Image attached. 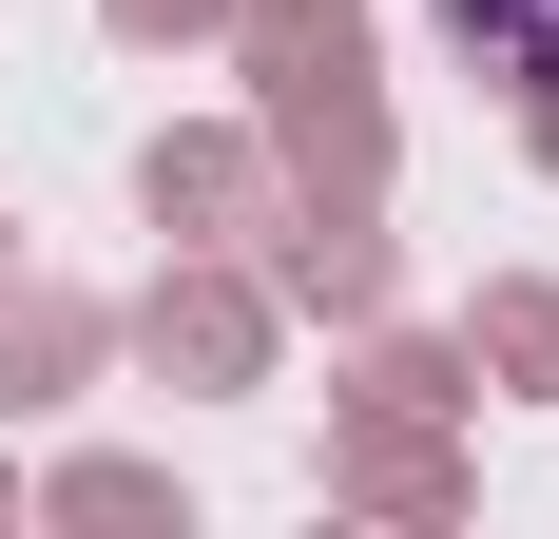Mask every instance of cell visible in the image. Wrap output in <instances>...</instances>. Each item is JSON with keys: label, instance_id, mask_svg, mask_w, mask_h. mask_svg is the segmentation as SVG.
I'll return each instance as SVG.
<instances>
[{"label": "cell", "instance_id": "obj_1", "mask_svg": "<svg viewBox=\"0 0 559 539\" xmlns=\"http://www.w3.org/2000/svg\"><path fill=\"white\" fill-rule=\"evenodd\" d=\"M444 20H463V58H483V77H521V116L559 135V0H444Z\"/></svg>", "mask_w": 559, "mask_h": 539}]
</instances>
